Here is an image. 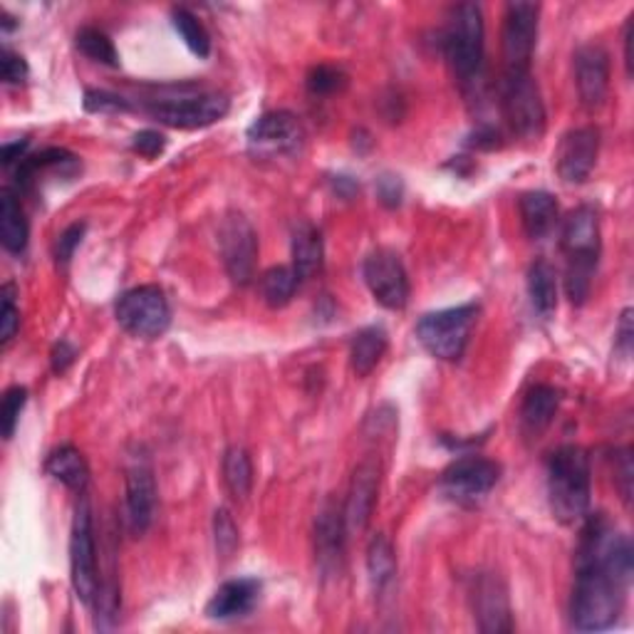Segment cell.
I'll list each match as a JSON object with an SVG mask.
<instances>
[{"instance_id":"1","label":"cell","mask_w":634,"mask_h":634,"mask_svg":"<svg viewBox=\"0 0 634 634\" xmlns=\"http://www.w3.org/2000/svg\"><path fill=\"white\" fill-rule=\"evenodd\" d=\"M632 583V543L598 514L588 518L575 553V588L570 600L573 627L600 632L620 620Z\"/></svg>"},{"instance_id":"2","label":"cell","mask_w":634,"mask_h":634,"mask_svg":"<svg viewBox=\"0 0 634 634\" xmlns=\"http://www.w3.org/2000/svg\"><path fill=\"white\" fill-rule=\"evenodd\" d=\"M563 253L567 258L565 290L573 306L590 298L592 278L600 261V219L592 206H577L563 223Z\"/></svg>"},{"instance_id":"3","label":"cell","mask_w":634,"mask_h":634,"mask_svg":"<svg viewBox=\"0 0 634 634\" xmlns=\"http://www.w3.org/2000/svg\"><path fill=\"white\" fill-rule=\"evenodd\" d=\"M547 500L555 520L575 526L590 508V459L580 447H561L547 459Z\"/></svg>"},{"instance_id":"4","label":"cell","mask_w":634,"mask_h":634,"mask_svg":"<svg viewBox=\"0 0 634 634\" xmlns=\"http://www.w3.org/2000/svg\"><path fill=\"white\" fill-rule=\"evenodd\" d=\"M443 55L463 88H476L484 68V15L479 5L453 8L443 31Z\"/></svg>"},{"instance_id":"5","label":"cell","mask_w":634,"mask_h":634,"mask_svg":"<svg viewBox=\"0 0 634 634\" xmlns=\"http://www.w3.org/2000/svg\"><path fill=\"white\" fill-rule=\"evenodd\" d=\"M476 318H479L476 302L427 312V315L416 323V337H419L422 347L427 349L431 357L443 359V362H457L469 345Z\"/></svg>"},{"instance_id":"6","label":"cell","mask_w":634,"mask_h":634,"mask_svg":"<svg viewBox=\"0 0 634 634\" xmlns=\"http://www.w3.org/2000/svg\"><path fill=\"white\" fill-rule=\"evenodd\" d=\"M500 107L514 135L520 139H541L545 131V102L531 70L506 72L500 84Z\"/></svg>"},{"instance_id":"7","label":"cell","mask_w":634,"mask_h":634,"mask_svg":"<svg viewBox=\"0 0 634 634\" xmlns=\"http://www.w3.org/2000/svg\"><path fill=\"white\" fill-rule=\"evenodd\" d=\"M115 315L125 333L141 339L162 337L169 325H172V308H169L164 290L157 286H139L127 290L117 300Z\"/></svg>"},{"instance_id":"8","label":"cell","mask_w":634,"mask_h":634,"mask_svg":"<svg viewBox=\"0 0 634 634\" xmlns=\"http://www.w3.org/2000/svg\"><path fill=\"white\" fill-rule=\"evenodd\" d=\"M70 573L72 588L84 604H94L100 590L97 575V547H94V528H92V508L90 500L82 498L74 510L72 535H70Z\"/></svg>"},{"instance_id":"9","label":"cell","mask_w":634,"mask_h":634,"mask_svg":"<svg viewBox=\"0 0 634 634\" xmlns=\"http://www.w3.org/2000/svg\"><path fill=\"white\" fill-rule=\"evenodd\" d=\"M149 115L174 129H198L229 115L231 102L219 92L184 94V97H164L149 104Z\"/></svg>"},{"instance_id":"10","label":"cell","mask_w":634,"mask_h":634,"mask_svg":"<svg viewBox=\"0 0 634 634\" xmlns=\"http://www.w3.org/2000/svg\"><path fill=\"white\" fill-rule=\"evenodd\" d=\"M500 466L484 457H461L441 473L439 488L453 504L473 506L496 488Z\"/></svg>"},{"instance_id":"11","label":"cell","mask_w":634,"mask_h":634,"mask_svg":"<svg viewBox=\"0 0 634 634\" xmlns=\"http://www.w3.org/2000/svg\"><path fill=\"white\" fill-rule=\"evenodd\" d=\"M219 245L223 266L235 286H249L258 261V233L243 214H229L221 221Z\"/></svg>"},{"instance_id":"12","label":"cell","mask_w":634,"mask_h":634,"mask_svg":"<svg viewBox=\"0 0 634 634\" xmlns=\"http://www.w3.org/2000/svg\"><path fill=\"white\" fill-rule=\"evenodd\" d=\"M538 15L541 8L535 3H508L504 15V33H500V45H504L506 72L531 70L535 41H538Z\"/></svg>"},{"instance_id":"13","label":"cell","mask_w":634,"mask_h":634,"mask_svg":"<svg viewBox=\"0 0 634 634\" xmlns=\"http://www.w3.org/2000/svg\"><path fill=\"white\" fill-rule=\"evenodd\" d=\"M362 276L369 292L387 310H402L410 302V278L404 263L390 249H377L365 258Z\"/></svg>"},{"instance_id":"14","label":"cell","mask_w":634,"mask_h":634,"mask_svg":"<svg viewBox=\"0 0 634 634\" xmlns=\"http://www.w3.org/2000/svg\"><path fill=\"white\" fill-rule=\"evenodd\" d=\"M245 137L255 154H292L302 147L306 131L290 112H266L253 122Z\"/></svg>"},{"instance_id":"15","label":"cell","mask_w":634,"mask_h":634,"mask_svg":"<svg viewBox=\"0 0 634 634\" xmlns=\"http://www.w3.org/2000/svg\"><path fill=\"white\" fill-rule=\"evenodd\" d=\"M598 151H600V131L595 127H577L573 131H567L555 154L557 176L570 186L585 184L592 174L595 162H598Z\"/></svg>"},{"instance_id":"16","label":"cell","mask_w":634,"mask_h":634,"mask_svg":"<svg viewBox=\"0 0 634 634\" xmlns=\"http://www.w3.org/2000/svg\"><path fill=\"white\" fill-rule=\"evenodd\" d=\"M471 604L473 618L479 620V630L488 634L510 632L514 620H510L508 590L496 575H476L471 585Z\"/></svg>"},{"instance_id":"17","label":"cell","mask_w":634,"mask_h":634,"mask_svg":"<svg viewBox=\"0 0 634 634\" xmlns=\"http://www.w3.org/2000/svg\"><path fill=\"white\" fill-rule=\"evenodd\" d=\"M577 97L585 109H600L610 90V55L602 45H583L575 53Z\"/></svg>"},{"instance_id":"18","label":"cell","mask_w":634,"mask_h":634,"mask_svg":"<svg viewBox=\"0 0 634 634\" xmlns=\"http://www.w3.org/2000/svg\"><path fill=\"white\" fill-rule=\"evenodd\" d=\"M157 514V481L147 463L127 471V526L135 535H145Z\"/></svg>"},{"instance_id":"19","label":"cell","mask_w":634,"mask_h":634,"mask_svg":"<svg viewBox=\"0 0 634 634\" xmlns=\"http://www.w3.org/2000/svg\"><path fill=\"white\" fill-rule=\"evenodd\" d=\"M377 491H380V466H377L372 459H367L355 469L353 484H349V496L345 506L347 531H365L377 504Z\"/></svg>"},{"instance_id":"20","label":"cell","mask_w":634,"mask_h":634,"mask_svg":"<svg viewBox=\"0 0 634 634\" xmlns=\"http://www.w3.org/2000/svg\"><path fill=\"white\" fill-rule=\"evenodd\" d=\"M261 600V583L255 577H239V580L223 583L214 598L206 604V614L211 620L229 622L251 614Z\"/></svg>"},{"instance_id":"21","label":"cell","mask_w":634,"mask_h":634,"mask_svg":"<svg viewBox=\"0 0 634 634\" xmlns=\"http://www.w3.org/2000/svg\"><path fill=\"white\" fill-rule=\"evenodd\" d=\"M345 510H339L337 504L323 506L315 520V545H318V561L323 570H335L343 563L345 553Z\"/></svg>"},{"instance_id":"22","label":"cell","mask_w":634,"mask_h":634,"mask_svg":"<svg viewBox=\"0 0 634 634\" xmlns=\"http://www.w3.org/2000/svg\"><path fill=\"white\" fill-rule=\"evenodd\" d=\"M561 390L551 384H535L520 404V429L526 439H541V434L551 427L557 410H561Z\"/></svg>"},{"instance_id":"23","label":"cell","mask_w":634,"mask_h":634,"mask_svg":"<svg viewBox=\"0 0 634 634\" xmlns=\"http://www.w3.org/2000/svg\"><path fill=\"white\" fill-rule=\"evenodd\" d=\"M292 270L300 280L315 278L320 270H323V235L312 223H300L292 231Z\"/></svg>"},{"instance_id":"24","label":"cell","mask_w":634,"mask_h":634,"mask_svg":"<svg viewBox=\"0 0 634 634\" xmlns=\"http://www.w3.org/2000/svg\"><path fill=\"white\" fill-rule=\"evenodd\" d=\"M520 221H523L526 233L533 241L545 239L555 229L557 221V201L547 192H528L520 196Z\"/></svg>"},{"instance_id":"25","label":"cell","mask_w":634,"mask_h":634,"mask_svg":"<svg viewBox=\"0 0 634 634\" xmlns=\"http://www.w3.org/2000/svg\"><path fill=\"white\" fill-rule=\"evenodd\" d=\"M27 219L18 196L11 188H3L0 194V241H3V249L13 255H21L27 249Z\"/></svg>"},{"instance_id":"26","label":"cell","mask_w":634,"mask_h":634,"mask_svg":"<svg viewBox=\"0 0 634 634\" xmlns=\"http://www.w3.org/2000/svg\"><path fill=\"white\" fill-rule=\"evenodd\" d=\"M387 345H390V337H387L384 327L372 325L359 330L353 337V345H349V365H353V372L357 377H367L372 372L384 357Z\"/></svg>"},{"instance_id":"27","label":"cell","mask_w":634,"mask_h":634,"mask_svg":"<svg viewBox=\"0 0 634 634\" xmlns=\"http://www.w3.org/2000/svg\"><path fill=\"white\" fill-rule=\"evenodd\" d=\"M45 471L50 473L55 481H60L62 486H68L70 491H78V494H82V491L90 484L88 461H84L82 453L74 447L55 449L45 461Z\"/></svg>"},{"instance_id":"28","label":"cell","mask_w":634,"mask_h":634,"mask_svg":"<svg viewBox=\"0 0 634 634\" xmlns=\"http://www.w3.org/2000/svg\"><path fill=\"white\" fill-rule=\"evenodd\" d=\"M528 296L541 318H551L557 308V276L547 261H535L528 268Z\"/></svg>"},{"instance_id":"29","label":"cell","mask_w":634,"mask_h":634,"mask_svg":"<svg viewBox=\"0 0 634 634\" xmlns=\"http://www.w3.org/2000/svg\"><path fill=\"white\" fill-rule=\"evenodd\" d=\"M367 573L374 590H384L396 575V555L387 535H374L367 547Z\"/></svg>"},{"instance_id":"30","label":"cell","mask_w":634,"mask_h":634,"mask_svg":"<svg viewBox=\"0 0 634 634\" xmlns=\"http://www.w3.org/2000/svg\"><path fill=\"white\" fill-rule=\"evenodd\" d=\"M223 481L226 488L231 491L233 498L245 500L251 496L253 488V461L249 451L241 447H233L226 451L223 457Z\"/></svg>"},{"instance_id":"31","label":"cell","mask_w":634,"mask_h":634,"mask_svg":"<svg viewBox=\"0 0 634 634\" xmlns=\"http://www.w3.org/2000/svg\"><path fill=\"white\" fill-rule=\"evenodd\" d=\"M300 278L296 276L292 266H276L268 268L261 276V296L270 308H286L298 290Z\"/></svg>"},{"instance_id":"32","label":"cell","mask_w":634,"mask_h":634,"mask_svg":"<svg viewBox=\"0 0 634 634\" xmlns=\"http://www.w3.org/2000/svg\"><path fill=\"white\" fill-rule=\"evenodd\" d=\"M172 25L174 31L182 37L184 45L192 50L196 58H208L211 55V37H208L204 23L188 11V8H174L172 11Z\"/></svg>"},{"instance_id":"33","label":"cell","mask_w":634,"mask_h":634,"mask_svg":"<svg viewBox=\"0 0 634 634\" xmlns=\"http://www.w3.org/2000/svg\"><path fill=\"white\" fill-rule=\"evenodd\" d=\"M74 45H78V50L92 62L107 65V68H119V53L115 43L109 41L107 33L97 31V27H80L78 35H74Z\"/></svg>"},{"instance_id":"34","label":"cell","mask_w":634,"mask_h":634,"mask_svg":"<svg viewBox=\"0 0 634 634\" xmlns=\"http://www.w3.org/2000/svg\"><path fill=\"white\" fill-rule=\"evenodd\" d=\"M347 88V74L335 65H318L308 74V92L315 97H330Z\"/></svg>"},{"instance_id":"35","label":"cell","mask_w":634,"mask_h":634,"mask_svg":"<svg viewBox=\"0 0 634 634\" xmlns=\"http://www.w3.org/2000/svg\"><path fill=\"white\" fill-rule=\"evenodd\" d=\"M214 538H216V551L221 557H231L239 547V526H235L233 516L226 508H219L214 516Z\"/></svg>"},{"instance_id":"36","label":"cell","mask_w":634,"mask_h":634,"mask_svg":"<svg viewBox=\"0 0 634 634\" xmlns=\"http://www.w3.org/2000/svg\"><path fill=\"white\" fill-rule=\"evenodd\" d=\"M27 402V390L25 387H11L3 396V406H0V424H3V439H13L18 422H21V414L25 410Z\"/></svg>"},{"instance_id":"37","label":"cell","mask_w":634,"mask_h":634,"mask_svg":"<svg viewBox=\"0 0 634 634\" xmlns=\"http://www.w3.org/2000/svg\"><path fill=\"white\" fill-rule=\"evenodd\" d=\"M84 109L94 115H107V112H127L129 102L107 90H88L84 92Z\"/></svg>"},{"instance_id":"38","label":"cell","mask_w":634,"mask_h":634,"mask_svg":"<svg viewBox=\"0 0 634 634\" xmlns=\"http://www.w3.org/2000/svg\"><path fill=\"white\" fill-rule=\"evenodd\" d=\"M0 298H3V306H0V339L11 343L18 333V325H21V312H18L13 300V286L0 290Z\"/></svg>"},{"instance_id":"39","label":"cell","mask_w":634,"mask_h":634,"mask_svg":"<svg viewBox=\"0 0 634 634\" xmlns=\"http://www.w3.org/2000/svg\"><path fill=\"white\" fill-rule=\"evenodd\" d=\"M84 231H88V223L78 221L60 233L58 243H55V261H58L60 266H68V263L72 261L74 251H78V245L84 239Z\"/></svg>"},{"instance_id":"40","label":"cell","mask_w":634,"mask_h":634,"mask_svg":"<svg viewBox=\"0 0 634 634\" xmlns=\"http://www.w3.org/2000/svg\"><path fill=\"white\" fill-rule=\"evenodd\" d=\"M614 457V484L620 488V496L624 504L630 506L632 498V479H634V469H632V451L630 449H618L612 453Z\"/></svg>"},{"instance_id":"41","label":"cell","mask_w":634,"mask_h":634,"mask_svg":"<svg viewBox=\"0 0 634 634\" xmlns=\"http://www.w3.org/2000/svg\"><path fill=\"white\" fill-rule=\"evenodd\" d=\"M166 147V139L162 131L157 129H145L139 131V135L131 137V151H137L139 157H147V159H154L164 151Z\"/></svg>"},{"instance_id":"42","label":"cell","mask_w":634,"mask_h":634,"mask_svg":"<svg viewBox=\"0 0 634 634\" xmlns=\"http://www.w3.org/2000/svg\"><path fill=\"white\" fill-rule=\"evenodd\" d=\"M377 196H380V201L387 208H396L402 204V196H404V186H402V178L394 176V174H384L377 178Z\"/></svg>"},{"instance_id":"43","label":"cell","mask_w":634,"mask_h":634,"mask_svg":"<svg viewBox=\"0 0 634 634\" xmlns=\"http://www.w3.org/2000/svg\"><path fill=\"white\" fill-rule=\"evenodd\" d=\"M3 80L5 84H23L27 80V62L13 50L3 53Z\"/></svg>"},{"instance_id":"44","label":"cell","mask_w":634,"mask_h":634,"mask_svg":"<svg viewBox=\"0 0 634 634\" xmlns=\"http://www.w3.org/2000/svg\"><path fill=\"white\" fill-rule=\"evenodd\" d=\"M74 357H78V349H74L68 339H60L58 345L53 347V353H50V362H53V369L58 374H62L65 369H68L72 362H74Z\"/></svg>"},{"instance_id":"45","label":"cell","mask_w":634,"mask_h":634,"mask_svg":"<svg viewBox=\"0 0 634 634\" xmlns=\"http://www.w3.org/2000/svg\"><path fill=\"white\" fill-rule=\"evenodd\" d=\"M25 149H27L25 139L23 141H11V145H3V151H0V157H3V164L11 166L15 162H23Z\"/></svg>"},{"instance_id":"46","label":"cell","mask_w":634,"mask_h":634,"mask_svg":"<svg viewBox=\"0 0 634 634\" xmlns=\"http://www.w3.org/2000/svg\"><path fill=\"white\" fill-rule=\"evenodd\" d=\"M333 184H335V192L345 198H353L357 192V184L349 176H335Z\"/></svg>"},{"instance_id":"47","label":"cell","mask_w":634,"mask_h":634,"mask_svg":"<svg viewBox=\"0 0 634 634\" xmlns=\"http://www.w3.org/2000/svg\"><path fill=\"white\" fill-rule=\"evenodd\" d=\"M634 18L630 15V23L624 27V65H627V72L632 74V27H634Z\"/></svg>"}]
</instances>
